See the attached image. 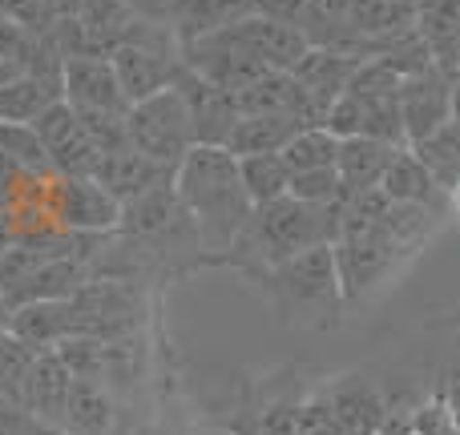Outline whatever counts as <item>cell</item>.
Listing matches in <instances>:
<instances>
[{
  "mask_svg": "<svg viewBox=\"0 0 460 435\" xmlns=\"http://www.w3.org/2000/svg\"><path fill=\"white\" fill-rule=\"evenodd\" d=\"M174 190L194 222L199 250L226 258L254 214L238 178V158L226 145H194L174 170Z\"/></svg>",
  "mask_w": 460,
  "mask_h": 435,
  "instance_id": "obj_1",
  "label": "cell"
},
{
  "mask_svg": "<svg viewBox=\"0 0 460 435\" xmlns=\"http://www.w3.org/2000/svg\"><path fill=\"white\" fill-rule=\"evenodd\" d=\"M335 238H340V206L323 210L283 194L267 206H254L243 238L230 246L223 262H238L246 274H267L279 262L295 258L311 246H332Z\"/></svg>",
  "mask_w": 460,
  "mask_h": 435,
  "instance_id": "obj_2",
  "label": "cell"
},
{
  "mask_svg": "<svg viewBox=\"0 0 460 435\" xmlns=\"http://www.w3.org/2000/svg\"><path fill=\"white\" fill-rule=\"evenodd\" d=\"M110 65L126 101L134 105L174 85L178 73H182V45L166 24L137 21V29L110 53Z\"/></svg>",
  "mask_w": 460,
  "mask_h": 435,
  "instance_id": "obj_3",
  "label": "cell"
},
{
  "mask_svg": "<svg viewBox=\"0 0 460 435\" xmlns=\"http://www.w3.org/2000/svg\"><path fill=\"white\" fill-rule=\"evenodd\" d=\"M126 142L137 153L154 158L158 166L178 170V161L194 150V126L186 97L178 93V85L162 89V93L134 101L126 109Z\"/></svg>",
  "mask_w": 460,
  "mask_h": 435,
  "instance_id": "obj_4",
  "label": "cell"
},
{
  "mask_svg": "<svg viewBox=\"0 0 460 435\" xmlns=\"http://www.w3.org/2000/svg\"><path fill=\"white\" fill-rule=\"evenodd\" d=\"M259 278L270 286V294L279 299L283 310H323L343 302L332 246H311V250L279 262Z\"/></svg>",
  "mask_w": 460,
  "mask_h": 435,
  "instance_id": "obj_5",
  "label": "cell"
},
{
  "mask_svg": "<svg viewBox=\"0 0 460 435\" xmlns=\"http://www.w3.org/2000/svg\"><path fill=\"white\" fill-rule=\"evenodd\" d=\"M49 218L65 234H110L121 226V202L97 178H49Z\"/></svg>",
  "mask_w": 460,
  "mask_h": 435,
  "instance_id": "obj_6",
  "label": "cell"
},
{
  "mask_svg": "<svg viewBox=\"0 0 460 435\" xmlns=\"http://www.w3.org/2000/svg\"><path fill=\"white\" fill-rule=\"evenodd\" d=\"M453 81L456 77L448 69L432 65L400 85V117H404L408 150L453 121Z\"/></svg>",
  "mask_w": 460,
  "mask_h": 435,
  "instance_id": "obj_7",
  "label": "cell"
},
{
  "mask_svg": "<svg viewBox=\"0 0 460 435\" xmlns=\"http://www.w3.org/2000/svg\"><path fill=\"white\" fill-rule=\"evenodd\" d=\"M61 97L77 113H126L129 101L113 77L110 57L73 53L61 61Z\"/></svg>",
  "mask_w": 460,
  "mask_h": 435,
  "instance_id": "obj_8",
  "label": "cell"
},
{
  "mask_svg": "<svg viewBox=\"0 0 460 435\" xmlns=\"http://www.w3.org/2000/svg\"><path fill=\"white\" fill-rule=\"evenodd\" d=\"M332 254H335V274H340L343 302H356L367 291H376L400 262V250H392L380 230L364 238H340V242H332Z\"/></svg>",
  "mask_w": 460,
  "mask_h": 435,
  "instance_id": "obj_9",
  "label": "cell"
},
{
  "mask_svg": "<svg viewBox=\"0 0 460 435\" xmlns=\"http://www.w3.org/2000/svg\"><path fill=\"white\" fill-rule=\"evenodd\" d=\"M178 93L186 97V109H190V126H194V145H226L230 129L238 126V105H234V93L230 89H218L210 85L207 77L190 73L182 65L178 73Z\"/></svg>",
  "mask_w": 460,
  "mask_h": 435,
  "instance_id": "obj_10",
  "label": "cell"
},
{
  "mask_svg": "<svg viewBox=\"0 0 460 435\" xmlns=\"http://www.w3.org/2000/svg\"><path fill=\"white\" fill-rule=\"evenodd\" d=\"M230 40L243 45L262 69H275V73H291L299 65V57L307 53V37H303L295 24H279V21H267V16L251 13L243 16L238 24H230Z\"/></svg>",
  "mask_w": 460,
  "mask_h": 435,
  "instance_id": "obj_11",
  "label": "cell"
},
{
  "mask_svg": "<svg viewBox=\"0 0 460 435\" xmlns=\"http://www.w3.org/2000/svg\"><path fill=\"white\" fill-rule=\"evenodd\" d=\"M69 391H73V371L61 363L57 351H40L32 359L29 375L21 379V399L29 407V415L40 423V428L61 431V420H65V404H69Z\"/></svg>",
  "mask_w": 460,
  "mask_h": 435,
  "instance_id": "obj_12",
  "label": "cell"
},
{
  "mask_svg": "<svg viewBox=\"0 0 460 435\" xmlns=\"http://www.w3.org/2000/svg\"><path fill=\"white\" fill-rule=\"evenodd\" d=\"M359 61H364V57L343 53V48H315L311 45L307 53L299 57V65L291 69V77L299 81V89L311 97V105H315L319 113H327L343 93H348Z\"/></svg>",
  "mask_w": 460,
  "mask_h": 435,
  "instance_id": "obj_13",
  "label": "cell"
},
{
  "mask_svg": "<svg viewBox=\"0 0 460 435\" xmlns=\"http://www.w3.org/2000/svg\"><path fill=\"white\" fill-rule=\"evenodd\" d=\"M118 230H126L129 238H170V234H182V230H194V222L186 214L174 182H166V186H158V190L142 194V198L121 202Z\"/></svg>",
  "mask_w": 460,
  "mask_h": 435,
  "instance_id": "obj_14",
  "label": "cell"
},
{
  "mask_svg": "<svg viewBox=\"0 0 460 435\" xmlns=\"http://www.w3.org/2000/svg\"><path fill=\"white\" fill-rule=\"evenodd\" d=\"M93 178H97V182H102L118 202H129V198H142V194H150V190H158V186L174 182V170H170V166H158L154 158L137 153L134 145L126 142V145H118V150L105 153Z\"/></svg>",
  "mask_w": 460,
  "mask_h": 435,
  "instance_id": "obj_15",
  "label": "cell"
},
{
  "mask_svg": "<svg viewBox=\"0 0 460 435\" xmlns=\"http://www.w3.org/2000/svg\"><path fill=\"white\" fill-rule=\"evenodd\" d=\"M8 335L24 339L37 351H53L69 335H77V310L69 299H37L8 310Z\"/></svg>",
  "mask_w": 460,
  "mask_h": 435,
  "instance_id": "obj_16",
  "label": "cell"
},
{
  "mask_svg": "<svg viewBox=\"0 0 460 435\" xmlns=\"http://www.w3.org/2000/svg\"><path fill=\"white\" fill-rule=\"evenodd\" d=\"M243 16H251V0H170L162 21L174 32L178 45H190V40L230 29Z\"/></svg>",
  "mask_w": 460,
  "mask_h": 435,
  "instance_id": "obj_17",
  "label": "cell"
},
{
  "mask_svg": "<svg viewBox=\"0 0 460 435\" xmlns=\"http://www.w3.org/2000/svg\"><path fill=\"white\" fill-rule=\"evenodd\" d=\"M327 407L335 415V428L343 435H380L384 428V396L380 387H372L367 379L351 375V379H340L335 387L323 391Z\"/></svg>",
  "mask_w": 460,
  "mask_h": 435,
  "instance_id": "obj_18",
  "label": "cell"
},
{
  "mask_svg": "<svg viewBox=\"0 0 460 435\" xmlns=\"http://www.w3.org/2000/svg\"><path fill=\"white\" fill-rule=\"evenodd\" d=\"M53 101H61V73L21 69L8 85H0V121L32 126Z\"/></svg>",
  "mask_w": 460,
  "mask_h": 435,
  "instance_id": "obj_19",
  "label": "cell"
},
{
  "mask_svg": "<svg viewBox=\"0 0 460 435\" xmlns=\"http://www.w3.org/2000/svg\"><path fill=\"white\" fill-rule=\"evenodd\" d=\"M380 190L388 194L392 202H408V206H424L432 210V214L440 218V210L448 206V190L432 178V170L424 166L420 158H416L412 150H400L396 161L388 166V174H384Z\"/></svg>",
  "mask_w": 460,
  "mask_h": 435,
  "instance_id": "obj_20",
  "label": "cell"
},
{
  "mask_svg": "<svg viewBox=\"0 0 460 435\" xmlns=\"http://www.w3.org/2000/svg\"><path fill=\"white\" fill-rule=\"evenodd\" d=\"M400 150H404V145H388V142H376V137H348V142H340L335 174H340L343 190L356 194V190L380 186Z\"/></svg>",
  "mask_w": 460,
  "mask_h": 435,
  "instance_id": "obj_21",
  "label": "cell"
},
{
  "mask_svg": "<svg viewBox=\"0 0 460 435\" xmlns=\"http://www.w3.org/2000/svg\"><path fill=\"white\" fill-rule=\"evenodd\" d=\"M303 129L299 117H287V113H251V117H238V126L230 129L226 150L234 158H251V153H283V145L291 142Z\"/></svg>",
  "mask_w": 460,
  "mask_h": 435,
  "instance_id": "obj_22",
  "label": "cell"
},
{
  "mask_svg": "<svg viewBox=\"0 0 460 435\" xmlns=\"http://www.w3.org/2000/svg\"><path fill=\"white\" fill-rule=\"evenodd\" d=\"M110 423H113L110 396H105L93 379H73L61 431L65 435H105V431H110Z\"/></svg>",
  "mask_w": 460,
  "mask_h": 435,
  "instance_id": "obj_23",
  "label": "cell"
},
{
  "mask_svg": "<svg viewBox=\"0 0 460 435\" xmlns=\"http://www.w3.org/2000/svg\"><path fill=\"white\" fill-rule=\"evenodd\" d=\"M238 178L251 198V206H267V202L283 198L291 190V170H287L283 153H251L238 158Z\"/></svg>",
  "mask_w": 460,
  "mask_h": 435,
  "instance_id": "obj_24",
  "label": "cell"
},
{
  "mask_svg": "<svg viewBox=\"0 0 460 435\" xmlns=\"http://www.w3.org/2000/svg\"><path fill=\"white\" fill-rule=\"evenodd\" d=\"M340 158V137L323 126H303L291 142L283 145V161L291 174H307V170H335Z\"/></svg>",
  "mask_w": 460,
  "mask_h": 435,
  "instance_id": "obj_25",
  "label": "cell"
},
{
  "mask_svg": "<svg viewBox=\"0 0 460 435\" xmlns=\"http://www.w3.org/2000/svg\"><path fill=\"white\" fill-rule=\"evenodd\" d=\"M432 226H437V214L424 206H408V202H392L388 214L380 222V234L388 238L392 250H400V258H408V254H416L424 246V238L432 234Z\"/></svg>",
  "mask_w": 460,
  "mask_h": 435,
  "instance_id": "obj_26",
  "label": "cell"
},
{
  "mask_svg": "<svg viewBox=\"0 0 460 435\" xmlns=\"http://www.w3.org/2000/svg\"><path fill=\"white\" fill-rule=\"evenodd\" d=\"M412 153L432 170V178H437L445 190H456L460 186V126L456 121L440 126L437 134L424 137L420 145H412Z\"/></svg>",
  "mask_w": 460,
  "mask_h": 435,
  "instance_id": "obj_27",
  "label": "cell"
},
{
  "mask_svg": "<svg viewBox=\"0 0 460 435\" xmlns=\"http://www.w3.org/2000/svg\"><path fill=\"white\" fill-rule=\"evenodd\" d=\"M0 153L13 158L29 178H57L53 158H49L45 142H40V134L32 126H8V121H0Z\"/></svg>",
  "mask_w": 460,
  "mask_h": 435,
  "instance_id": "obj_28",
  "label": "cell"
},
{
  "mask_svg": "<svg viewBox=\"0 0 460 435\" xmlns=\"http://www.w3.org/2000/svg\"><path fill=\"white\" fill-rule=\"evenodd\" d=\"M291 198L307 202V206H340L343 202V182L335 170H307V174H291Z\"/></svg>",
  "mask_w": 460,
  "mask_h": 435,
  "instance_id": "obj_29",
  "label": "cell"
},
{
  "mask_svg": "<svg viewBox=\"0 0 460 435\" xmlns=\"http://www.w3.org/2000/svg\"><path fill=\"white\" fill-rule=\"evenodd\" d=\"M412 435H456V412L448 404V396H429L416 404L412 412Z\"/></svg>",
  "mask_w": 460,
  "mask_h": 435,
  "instance_id": "obj_30",
  "label": "cell"
},
{
  "mask_svg": "<svg viewBox=\"0 0 460 435\" xmlns=\"http://www.w3.org/2000/svg\"><path fill=\"white\" fill-rule=\"evenodd\" d=\"M0 435H57V431L40 428L29 415V407H24L21 391L0 383Z\"/></svg>",
  "mask_w": 460,
  "mask_h": 435,
  "instance_id": "obj_31",
  "label": "cell"
},
{
  "mask_svg": "<svg viewBox=\"0 0 460 435\" xmlns=\"http://www.w3.org/2000/svg\"><path fill=\"white\" fill-rule=\"evenodd\" d=\"M307 4L311 0H251V13L267 16V21H279V24H295V29H299Z\"/></svg>",
  "mask_w": 460,
  "mask_h": 435,
  "instance_id": "obj_32",
  "label": "cell"
},
{
  "mask_svg": "<svg viewBox=\"0 0 460 435\" xmlns=\"http://www.w3.org/2000/svg\"><path fill=\"white\" fill-rule=\"evenodd\" d=\"M437 65H440V69H448V73H453V77H460V29H456V37L448 40V48H445V53L437 57Z\"/></svg>",
  "mask_w": 460,
  "mask_h": 435,
  "instance_id": "obj_33",
  "label": "cell"
},
{
  "mask_svg": "<svg viewBox=\"0 0 460 435\" xmlns=\"http://www.w3.org/2000/svg\"><path fill=\"white\" fill-rule=\"evenodd\" d=\"M21 69H24V65L16 61L13 53H4V48H0V85H8V81H13Z\"/></svg>",
  "mask_w": 460,
  "mask_h": 435,
  "instance_id": "obj_34",
  "label": "cell"
},
{
  "mask_svg": "<svg viewBox=\"0 0 460 435\" xmlns=\"http://www.w3.org/2000/svg\"><path fill=\"white\" fill-rule=\"evenodd\" d=\"M445 396H448V404H453V407H460V367H453V375H448Z\"/></svg>",
  "mask_w": 460,
  "mask_h": 435,
  "instance_id": "obj_35",
  "label": "cell"
},
{
  "mask_svg": "<svg viewBox=\"0 0 460 435\" xmlns=\"http://www.w3.org/2000/svg\"><path fill=\"white\" fill-rule=\"evenodd\" d=\"M453 121L460 126V77L453 81Z\"/></svg>",
  "mask_w": 460,
  "mask_h": 435,
  "instance_id": "obj_36",
  "label": "cell"
},
{
  "mask_svg": "<svg viewBox=\"0 0 460 435\" xmlns=\"http://www.w3.org/2000/svg\"><path fill=\"white\" fill-rule=\"evenodd\" d=\"M453 412H456V435H460V407H453Z\"/></svg>",
  "mask_w": 460,
  "mask_h": 435,
  "instance_id": "obj_37",
  "label": "cell"
}]
</instances>
